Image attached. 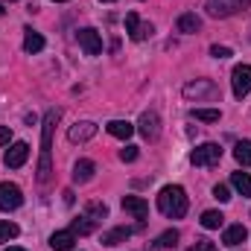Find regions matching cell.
Instances as JSON below:
<instances>
[{"mask_svg":"<svg viewBox=\"0 0 251 251\" xmlns=\"http://www.w3.org/2000/svg\"><path fill=\"white\" fill-rule=\"evenodd\" d=\"M59 117H62V111L50 108L44 117V126H41V161H38V181L41 184H47L50 173H53V131H56Z\"/></svg>","mask_w":251,"mask_h":251,"instance_id":"cell-1","label":"cell"},{"mask_svg":"<svg viewBox=\"0 0 251 251\" xmlns=\"http://www.w3.org/2000/svg\"><path fill=\"white\" fill-rule=\"evenodd\" d=\"M187 193L184 187H178V184H167V187L158 193V210L167 216V219H181L184 213H187Z\"/></svg>","mask_w":251,"mask_h":251,"instance_id":"cell-2","label":"cell"},{"mask_svg":"<svg viewBox=\"0 0 251 251\" xmlns=\"http://www.w3.org/2000/svg\"><path fill=\"white\" fill-rule=\"evenodd\" d=\"M219 158H222V146L219 143H201V146H196L190 152V164L193 167H213V164H219Z\"/></svg>","mask_w":251,"mask_h":251,"instance_id":"cell-3","label":"cell"},{"mask_svg":"<svg viewBox=\"0 0 251 251\" xmlns=\"http://www.w3.org/2000/svg\"><path fill=\"white\" fill-rule=\"evenodd\" d=\"M184 97L187 100H216L219 97V88H216V82H210V79H196V82H187L184 85Z\"/></svg>","mask_w":251,"mask_h":251,"instance_id":"cell-4","label":"cell"},{"mask_svg":"<svg viewBox=\"0 0 251 251\" xmlns=\"http://www.w3.org/2000/svg\"><path fill=\"white\" fill-rule=\"evenodd\" d=\"M24 204V193H21V187L18 184H12V181H3L0 184V210H18Z\"/></svg>","mask_w":251,"mask_h":251,"instance_id":"cell-5","label":"cell"},{"mask_svg":"<svg viewBox=\"0 0 251 251\" xmlns=\"http://www.w3.org/2000/svg\"><path fill=\"white\" fill-rule=\"evenodd\" d=\"M251 6V0H207V12L213 18H228V15H237L240 9Z\"/></svg>","mask_w":251,"mask_h":251,"instance_id":"cell-6","label":"cell"},{"mask_svg":"<svg viewBox=\"0 0 251 251\" xmlns=\"http://www.w3.org/2000/svg\"><path fill=\"white\" fill-rule=\"evenodd\" d=\"M231 88L234 94L243 100L246 94H251V64H237L234 73H231Z\"/></svg>","mask_w":251,"mask_h":251,"instance_id":"cell-7","label":"cell"},{"mask_svg":"<svg viewBox=\"0 0 251 251\" xmlns=\"http://www.w3.org/2000/svg\"><path fill=\"white\" fill-rule=\"evenodd\" d=\"M76 38H79V47H82L88 56H100V53H102V38H100V32H97V29L85 26V29H79V32H76Z\"/></svg>","mask_w":251,"mask_h":251,"instance_id":"cell-8","label":"cell"},{"mask_svg":"<svg viewBox=\"0 0 251 251\" xmlns=\"http://www.w3.org/2000/svg\"><path fill=\"white\" fill-rule=\"evenodd\" d=\"M26 158H29V146H26L24 140H18V143H12V146L6 149L3 164H6L9 170H18V167H24V164H26Z\"/></svg>","mask_w":251,"mask_h":251,"instance_id":"cell-9","label":"cell"},{"mask_svg":"<svg viewBox=\"0 0 251 251\" xmlns=\"http://www.w3.org/2000/svg\"><path fill=\"white\" fill-rule=\"evenodd\" d=\"M137 128H140V134L146 140H158L161 137V117H158V111H143Z\"/></svg>","mask_w":251,"mask_h":251,"instance_id":"cell-10","label":"cell"},{"mask_svg":"<svg viewBox=\"0 0 251 251\" xmlns=\"http://www.w3.org/2000/svg\"><path fill=\"white\" fill-rule=\"evenodd\" d=\"M94 134H97V123H91V120L73 123V126H70V131H67L70 143H85V140H91Z\"/></svg>","mask_w":251,"mask_h":251,"instance_id":"cell-11","label":"cell"},{"mask_svg":"<svg viewBox=\"0 0 251 251\" xmlns=\"http://www.w3.org/2000/svg\"><path fill=\"white\" fill-rule=\"evenodd\" d=\"M123 210L131 213L134 219H146V216H149V204H146L140 196H123Z\"/></svg>","mask_w":251,"mask_h":251,"instance_id":"cell-12","label":"cell"},{"mask_svg":"<svg viewBox=\"0 0 251 251\" xmlns=\"http://www.w3.org/2000/svg\"><path fill=\"white\" fill-rule=\"evenodd\" d=\"M94 173H97V164L88 161V158H82V161H76V167H73V181H76V184H85V181L94 178Z\"/></svg>","mask_w":251,"mask_h":251,"instance_id":"cell-13","label":"cell"},{"mask_svg":"<svg viewBox=\"0 0 251 251\" xmlns=\"http://www.w3.org/2000/svg\"><path fill=\"white\" fill-rule=\"evenodd\" d=\"M73 243H76V234L67 228V231H56L50 237V249L53 251H73Z\"/></svg>","mask_w":251,"mask_h":251,"instance_id":"cell-14","label":"cell"},{"mask_svg":"<svg viewBox=\"0 0 251 251\" xmlns=\"http://www.w3.org/2000/svg\"><path fill=\"white\" fill-rule=\"evenodd\" d=\"M246 237H249L246 225H231V228H225V234H222V246H231V249H237L240 243H246Z\"/></svg>","mask_w":251,"mask_h":251,"instance_id":"cell-15","label":"cell"},{"mask_svg":"<svg viewBox=\"0 0 251 251\" xmlns=\"http://www.w3.org/2000/svg\"><path fill=\"white\" fill-rule=\"evenodd\" d=\"M105 128H108L111 137H120V140H128V137L134 134V126L128 123V120H111Z\"/></svg>","mask_w":251,"mask_h":251,"instance_id":"cell-16","label":"cell"},{"mask_svg":"<svg viewBox=\"0 0 251 251\" xmlns=\"http://www.w3.org/2000/svg\"><path fill=\"white\" fill-rule=\"evenodd\" d=\"M26 35H24V50L26 53H41L44 50V35L41 32H35V29H24Z\"/></svg>","mask_w":251,"mask_h":251,"instance_id":"cell-17","label":"cell"},{"mask_svg":"<svg viewBox=\"0 0 251 251\" xmlns=\"http://www.w3.org/2000/svg\"><path fill=\"white\" fill-rule=\"evenodd\" d=\"M97 225H100V222H97V219H91V216L85 213V216H79V219H73V225H70V231H73V234H79V237H85V234H91V231H97Z\"/></svg>","mask_w":251,"mask_h":251,"instance_id":"cell-18","label":"cell"},{"mask_svg":"<svg viewBox=\"0 0 251 251\" xmlns=\"http://www.w3.org/2000/svg\"><path fill=\"white\" fill-rule=\"evenodd\" d=\"M231 187L237 190L240 196L251 199V176L249 173H234V176H231Z\"/></svg>","mask_w":251,"mask_h":251,"instance_id":"cell-19","label":"cell"},{"mask_svg":"<svg viewBox=\"0 0 251 251\" xmlns=\"http://www.w3.org/2000/svg\"><path fill=\"white\" fill-rule=\"evenodd\" d=\"M131 237V228H111L108 234H102V246H117V243H126Z\"/></svg>","mask_w":251,"mask_h":251,"instance_id":"cell-20","label":"cell"},{"mask_svg":"<svg viewBox=\"0 0 251 251\" xmlns=\"http://www.w3.org/2000/svg\"><path fill=\"white\" fill-rule=\"evenodd\" d=\"M176 26H178V32H196V29L201 26V18H199L196 12H187V15H181V18H178V24H176Z\"/></svg>","mask_w":251,"mask_h":251,"instance_id":"cell-21","label":"cell"},{"mask_svg":"<svg viewBox=\"0 0 251 251\" xmlns=\"http://www.w3.org/2000/svg\"><path fill=\"white\" fill-rule=\"evenodd\" d=\"M222 222H225V216H222L219 210H204V213H201V228H207V231L222 228Z\"/></svg>","mask_w":251,"mask_h":251,"instance_id":"cell-22","label":"cell"},{"mask_svg":"<svg viewBox=\"0 0 251 251\" xmlns=\"http://www.w3.org/2000/svg\"><path fill=\"white\" fill-rule=\"evenodd\" d=\"M193 117L201 120V123H219L222 111H219V108H193Z\"/></svg>","mask_w":251,"mask_h":251,"instance_id":"cell-23","label":"cell"},{"mask_svg":"<svg viewBox=\"0 0 251 251\" xmlns=\"http://www.w3.org/2000/svg\"><path fill=\"white\" fill-rule=\"evenodd\" d=\"M234 158H237V164L249 167V164H251V140H243V143H237V146H234Z\"/></svg>","mask_w":251,"mask_h":251,"instance_id":"cell-24","label":"cell"},{"mask_svg":"<svg viewBox=\"0 0 251 251\" xmlns=\"http://www.w3.org/2000/svg\"><path fill=\"white\" fill-rule=\"evenodd\" d=\"M176 243H178V231L173 228V231H164V234L155 240V249H176Z\"/></svg>","mask_w":251,"mask_h":251,"instance_id":"cell-25","label":"cell"},{"mask_svg":"<svg viewBox=\"0 0 251 251\" xmlns=\"http://www.w3.org/2000/svg\"><path fill=\"white\" fill-rule=\"evenodd\" d=\"M18 237V225L9 222V219H0V243H9Z\"/></svg>","mask_w":251,"mask_h":251,"instance_id":"cell-26","label":"cell"},{"mask_svg":"<svg viewBox=\"0 0 251 251\" xmlns=\"http://www.w3.org/2000/svg\"><path fill=\"white\" fill-rule=\"evenodd\" d=\"M152 32H155V26H152V24H143V21H140V24H137V29H134V32H131L128 38H131V41H146V38H152Z\"/></svg>","mask_w":251,"mask_h":251,"instance_id":"cell-27","label":"cell"},{"mask_svg":"<svg viewBox=\"0 0 251 251\" xmlns=\"http://www.w3.org/2000/svg\"><path fill=\"white\" fill-rule=\"evenodd\" d=\"M85 213H88V216H91V219H97V222H102V219H105V216H108V207H105V204H100V201H91V204H88V210H85Z\"/></svg>","mask_w":251,"mask_h":251,"instance_id":"cell-28","label":"cell"},{"mask_svg":"<svg viewBox=\"0 0 251 251\" xmlns=\"http://www.w3.org/2000/svg\"><path fill=\"white\" fill-rule=\"evenodd\" d=\"M187 251H219V249H216V243H210V240H199V243L190 246Z\"/></svg>","mask_w":251,"mask_h":251,"instance_id":"cell-29","label":"cell"},{"mask_svg":"<svg viewBox=\"0 0 251 251\" xmlns=\"http://www.w3.org/2000/svg\"><path fill=\"white\" fill-rule=\"evenodd\" d=\"M134 158H137V146H126V149H120V161L131 164Z\"/></svg>","mask_w":251,"mask_h":251,"instance_id":"cell-30","label":"cell"},{"mask_svg":"<svg viewBox=\"0 0 251 251\" xmlns=\"http://www.w3.org/2000/svg\"><path fill=\"white\" fill-rule=\"evenodd\" d=\"M213 199H219V201H228V199H231V190L225 187V184H216V187H213Z\"/></svg>","mask_w":251,"mask_h":251,"instance_id":"cell-31","label":"cell"},{"mask_svg":"<svg viewBox=\"0 0 251 251\" xmlns=\"http://www.w3.org/2000/svg\"><path fill=\"white\" fill-rule=\"evenodd\" d=\"M210 56H213V59H228V56H231V47H219V44H213V47H210Z\"/></svg>","mask_w":251,"mask_h":251,"instance_id":"cell-32","label":"cell"},{"mask_svg":"<svg viewBox=\"0 0 251 251\" xmlns=\"http://www.w3.org/2000/svg\"><path fill=\"white\" fill-rule=\"evenodd\" d=\"M9 140H12V131H9V126H0V146H9Z\"/></svg>","mask_w":251,"mask_h":251,"instance_id":"cell-33","label":"cell"},{"mask_svg":"<svg viewBox=\"0 0 251 251\" xmlns=\"http://www.w3.org/2000/svg\"><path fill=\"white\" fill-rule=\"evenodd\" d=\"M3 251H26V249H21V246H9V249H3Z\"/></svg>","mask_w":251,"mask_h":251,"instance_id":"cell-34","label":"cell"},{"mask_svg":"<svg viewBox=\"0 0 251 251\" xmlns=\"http://www.w3.org/2000/svg\"><path fill=\"white\" fill-rule=\"evenodd\" d=\"M53 3H67V0H53Z\"/></svg>","mask_w":251,"mask_h":251,"instance_id":"cell-35","label":"cell"},{"mask_svg":"<svg viewBox=\"0 0 251 251\" xmlns=\"http://www.w3.org/2000/svg\"><path fill=\"white\" fill-rule=\"evenodd\" d=\"M0 18H3V6H0Z\"/></svg>","mask_w":251,"mask_h":251,"instance_id":"cell-36","label":"cell"},{"mask_svg":"<svg viewBox=\"0 0 251 251\" xmlns=\"http://www.w3.org/2000/svg\"><path fill=\"white\" fill-rule=\"evenodd\" d=\"M105 3H111V0H105Z\"/></svg>","mask_w":251,"mask_h":251,"instance_id":"cell-37","label":"cell"}]
</instances>
